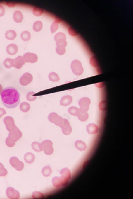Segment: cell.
<instances>
[{"instance_id": "obj_26", "label": "cell", "mask_w": 133, "mask_h": 199, "mask_svg": "<svg viewBox=\"0 0 133 199\" xmlns=\"http://www.w3.org/2000/svg\"><path fill=\"white\" fill-rule=\"evenodd\" d=\"M20 108L21 111L23 112H27L30 111V106L27 102H22L20 105Z\"/></svg>"}, {"instance_id": "obj_38", "label": "cell", "mask_w": 133, "mask_h": 199, "mask_svg": "<svg viewBox=\"0 0 133 199\" xmlns=\"http://www.w3.org/2000/svg\"><path fill=\"white\" fill-rule=\"evenodd\" d=\"M5 8L2 6L0 5V17H2L4 15H5Z\"/></svg>"}, {"instance_id": "obj_25", "label": "cell", "mask_w": 133, "mask_h": 199, "mask_svg": "<svg viewBox=\"0 0 133 199\" xmlns=\"http://www.w3.org/2000/svg\"><path fill=\"white\" fill-rule=\"evenodd\" d=\"M51 173L52 170L49 166H45L42 170V173L45 177L49 176L50 175H51Z\"/></svg>"}, {"instance_id": "obj_36", "label": "cell", "mask_w": 133, "mask_h": 199, "mask_svg": "<svg viewBox=\"0 0 133 199\" xmlns=\"http://www.w3.org/2000/svg\"><path fill=\"white\" fill-rule=\"evenodd\" d=\"M58 27H59L58 23L56 21L54 22L51 24V27H50V30H51V33H54L58 29Z\"/></svg>"}, {"instance_id": "obj_28", "label": "cell", "mask_w": 133, "mask_h": 199, "mask_svg": "<svg viewBox=\"0 0 133 199\" xmlns=\"http://www.w3.org/2000/svg\"><path fill=\"white\" fill-rule=\"evenodd\" d=\"M33 28L35 32H39L43 28V23L40 21L35 22L33 24Z\"/></svg>"}, {"instance_id": "obj_32", "label": "cell", "mask_w": 133, "mask_h": 199, "mask_svg": "<svg viewBox=\"0 0 133 199\" xmlns=\"http://www.w3.org/2000/svg\"><path fill=\"white\" fill-rule=\"evenodd\" d=\"M56 52L60 55H64L66 52L65 47H63V46H61V45L57 46V47L56 48Z\"/></svg>"}, {"instance_id": "obj_27", "label": "cell", "mask_w": 133, "mask_h": 199, "mask_svg": "<svg viewBox=\"0 0 133 199\" xmlns=\"http://www.w3.org/2000/svg\"><path fill=\"white\" fill-rule=\"evenodd\" d=\"M49 79L53 82H58L60 80L59 75L55 72H51L49 74Z\"/></svg>"}, {"instance_id": "obj_4", "label": "cell", "mask_w": 133, "mask_h": 199, "mask_svg": "<svg viewBox=\"0 0 133 199\" xmlns=\"http://www.w3.org/2000/svg\"><path fill=\"white\" fill-rule=\"evenodd\" d=\"M52 141L46 140L43 141L40 143V146L42 151L44 152L45 154L46 155H51L54 153V148L53 147Z\"/></svg>"}, {"instance_id": "obj_7", "label": "cell", "mask_w": 133, "mask_h": 199, "mask_svg": "<svg viewBox=\"0 0 133 199\" xmlns=\"http://www.w3.org/2000/svg\"><path fill=\"white\" fill-rule=\"evenodd\" d=\"M10 163L11 165L17 171H21L24 168V163L15 157H12L10 158Z\"/></svg>"}, {"instance_id": "obj_22", "label": "cell", "mask_w": 133, "mask_h": 199, "mask_svg": "<svg viewBox=\"0 0 133 199\" xmlns=\"http://www.w3.org/2000/svg\"><path fill=\"white\" fill-rule=\"evenodd\" d=\"M89 115L87 112L82 111L80 110L79 115H77L78 119L80 121H86L89 118Z\"/></svg>"}, {"instance_id": "obj_29", "label": "cell", "mask_w": 133, "mask_h": 199, "mask_svg": "<svg viewBox=\"0 0 133 199\" xmlns=\"http://www.w3.org/2000/svg\"><path fill=\"white\" fill-rule=\"evenodd\" d=\"M20 38L24 41H28L31 38V34L28 31H23L20 34Z\"/></svg>"}, {"instance_id": "obj_11", "label": "cell", "mask_w": 133, "mask_h": 199, "mask_svg": "<svg viewBox=\"0 0 133 199\" xmlns=\"http://www.w3.org/2000/svg\"><path fill=\"white\" fill-rule=\"evenodd\" d=\"M33 76L31 74L25 73L20 79V83L22 86H27L33 81Z\"/></svg>"}, {"instance_id": "obj_12", "label": "cell", "mask_w": 133, "mask_h": 199, "mask_svg": "<svg viewBox=\"0 0 133 199\" xmlns=\"http://www.w3.org/2000/svg\"><path fill=\"white\" fill-rule=\"evenodd\" d=\"M6 195L8 199H18L20 197L19 191L11 187L6 190Z\"/></svg>"}, {"instance_id": "obj_35", "label": "cell", "mask_w": 133, "mask_h": 199, "mask_svg": "<svg viewBox=\"0 0 133 199\" xmlns=\"http://www.w3.org/2000/svg\"><path fill=\"white\" fill-rule=\"evenodd\" d=\"M33 13L35 16H40L43 13V10L38 7H35L33 11Z\"/></svg>"}, {"instance_id": "obj_18", "label": "cell", "mask_w": 133, "mask_h": 199, "mask_svg": "<svg viewBox=\"0 0 133 199\" xmlns=\"http://www.w3.org/2000/svg\"><path fill=\"white\" fill-rule=\"evenodd\" d=\"M18 48L17 45L15 44H10L7 47L6 51L10 55H14L17 53Z\"/></svg>"}, {"instance_id": "obj_16", "label": "cell", "mask_w": 133, "mask_h": 199, "mask_svg": "<svg viewBox=\"0 0 133 199\" xmlns=\"http://www.w3.org/2000/svg\"><path fill=\"white\" fill-rule=\"evenodd\" d=\"M72 97L70 95H66L62 97L60 100V104L61 106H67L72 102Z\"/></svg>"}, {"instance_id": "obj_8", "label": "cell", "mask_w": 133, "mask_h": 199, "mask_svg": "<svg viewBox=\"0 0 133 199\" xmlns=\"http://www.w3.org/2000/svg\"><path fill=\"white\" fill-rule=\"evenodd\" d=\"M55 40L56 42V45H61L66 47L67 46V42H66V36L63 32H59L55 35Z\"/></svg>"}, {"instance_id": "obj_17", "label": "cell", "mask_w": 133, "mask_h": 199, "mask_svg": "<svg viewBox=\"0 0 133 199\" xmlns=\"http://www.w3.org/2000/svg\"><path fill=\"white\" fill-rule=\"evenodd\" d=\"M13 60H14V67L18 69H20L25 63L24 59L21 56H18L16 58L13 59Z\"/></svg>"}, {"instance_id": "obj_37", "label": "cell", "mask_w": 133, "mask_h": 199, "mask_svg": "<svg viewBox=\"0 0 133 199\" xmlns=\"http://www.w3.org/2000/svg\"><path fill=\"white\" fill-rule=\"evenodd\" d=\"M32 197L33 199H40V198H43L44 197V195L40 192L35 191L33 194Z\"/></svg>"}, {"instance_id": "obj_3", "label": "cell", "mask_w": 133, "mask_h": 199, "mask_svg": "<svg viewBox=\"0 0 133 199\" xmlns=\"http://www.w3.org/2000/svg\"><path fill=\"white\" fill-rule=\"evenodd\" d=\"M22 136V133L17 127L10 132L9 135L6 140V144L8 147H13L15 145V142L20 140Z\"/></svg>"}, {"instance_id": "obj_21", "label": "cell", "mask_w": 133, "mask_h": 199, "mask_svg": "<svg viewBox=\"0 0 133 199\" xmlns=\"http://www.w3.org/2000/svg\"><path fill=\"white\" fill-rule=\"evenodd\" d=\"M24 159H25V161L27 163L29 164H31L32 163H33L35 160V155L32 153H27L26 154H25V157H24Z\"/></svg>"}, {"instance_id": "obj_40", "label": "cell", "mask_w": 133, "mask_h": 199, "mask_svg": "<svg viewBox=\"0 0 133 199\" xmlns=\"http://www.w3.org/2000/svg\"><path fill=\"white\" fill-rule=\"evenodd\" d=\"M2 90H3V88H2V85L0 84V94L1 93V92L2 91Z\"/></svg>"}, {"instance_id": "obj_9", "label": "cell", "mask_w": 133, "mask_h": 199, "mask_svg": "<svg viewBox=\"0 0 133 199\" xmlns=\"http://www.w3.org/2000/svg\"><path fill=\"white\" fill-rule=\"evenodd\" d=\"M91 100L88 97H83L79 101V105L80 107V110L84 112L89 111Z\"/></svg>"}, {"instance_id": "obj_20", "label": "cell", "mask_w": 133, "mask_h": 199, "mask_svg": "<svg viewBox=\"0 0 133 199\" xmlns=\"http://www.w3.org/2000/svg\"><path fill=\"white\" fill-rule=\"evenodd\" d=\"M13 19L17 23H21L23 20V15L20 11H16L13 13Z\"/></svg>"}, {"instance_id": "obj_33", "label": "cell", "mask_w": 133, "mask_h": 199, "mask_svg": "<svg viewBox=\"0 0 133 199\" xmlns=\"http://www.w3.org/2000/svg\"><path fill=\"white\" fill-rule=\"evenodd\" d=\"M35 94V93L33 91H32V92H28L27 95V96H26V98L27 99L30 101H34L36 100L37 98V96H35L34 95Z\"/></svg>"}, {"instance_id": "obj_5", "label": "cell", "mask_w": 133, "mask_h": 199, "mask_svg": "<svg viewBox=\"0 0 133 199\" xmlns=\"http://www.w3.org/2000/svg\"><path fill=\"white\" fill-rule=\"evenodd\" d=\"M71 68L73 73L77 76L82 75L84 72V68L81 62L77 60H75L72 62L71 64Z\"/></svg>"}, {"instance_id": "obj_19", "label": "cell", "mask_w": 133, "mask_h": 199, "mask_svg": "<svg viewBox=\"0 0 133 199\" xmlns=\"http://www.w3.org/2000/svg\"><path fill=\"white\" fill-rule=\"evenodd\" d=\"M75 147L80 151H84L87 148V146L86 143L83 141L77 140L75 143Z\"/></svg>"}, {"instance_id": "obj_10", "label": "cell", "mask_w": 133, "mask_h": 199, "mask_svg": "<svg viewBox=\"0 0 133 199\" xmlns=\"http://www.w3.org/2000/svg\"><path fill=\"white\" fill-rule=\"evenodd\" d=\"M4 122L5 123L6 129L8 131H11L16 127L15 125V120L11 116H7L4 118Z\"/></svg>"}, {"instance_id": "obj_2", "label": "cell", "mask_w": 133, "mask_h": 199, "mask_svg": "<svg viewBox=\"0 0 133 199\" xmlns=\"http://www.w3.org/2000/svg\"><path fill=\"white\" fill-rule=\"evenodd\" d=\"M61 176L60 177H54L52 179V183L55 187L58 188L63 186L69 183V180L71 178V172L68 168L63 169L61 172Z\"/></svg>"}, {"instance_id": "obj_34", "label": "cell", "mask_w": 133, "mask_h": 199, "mask_svg": "<svg viewBox=\"0 0 133 199\" xmlns=\"http://www.w3.org/2000/svg\"><path fill=\"white\" fill-rule=\"evenodd\" d=\"M8 171L5 168L3 164L0 163V176H5L7 175Z\"/></svg>"}, {"instance_id": "obj_30", "label": "cell", "mask_w": 133, "mask_h": 199, "mask_svg": "<svg viewBox=\"0 0 133 199\" xmlns=\"http://www.w3.org/2000/svg\"><path fill=\"white\" fill-rule=\"evenodd\" d=\"M68 112L70 115L75 116H77L80 112V109L77 107L72 106L69 108Z\"/></svg>"}, {"instance_id": "obj_1", "label": "cell", "mask_w": 133, "mask_h": 199, "mask_svg": "<svg viewBox=\"0 0 133 199\" xmlns=\"http://www.w3.org/2000/svg\"><path fill=\"white\" fill-rule=\"evenodd\" d=\"M2 102L8 108H14L20 103V94L17 90L13 87L5 88L1 93Z\"/></svg>"}, {"instance_id": "obj_6", "label": "cell", "mask_w": 133, "mask_h": 199, "mask_svg": "<svg viewBox=\"0 0 133 199\" xmlns=\"http://www.w3.org/2000/svg\"><path fill=\"white\" fill-rule=\"evenodd\" d=\"M64 119L62 117L59 116L55 112L50 113L48 116V120L51 123H54L55 125L58 126H60L61 125L64 121Z\"/></svg>"}, {"instance_id": "obj_39", "label": "cell", "mask_w": 133, "mask_h": 199, "mask_svg": "<svg viewBox=\"0 0 133 199\" xmlns=\"http://www.w3.org/2000/svg\"><path fill=\"white\" fill-rule=\"evenodd\" d=\"M6 114V111H5V109L2 108H0V118Z\"/></svg>"}, {"instance_id": "obj_15", "label": "cell", "mask_w": 133, "mask_h": 199, "mask_svg": "<svg viewBox=\"0 0 133 199\" xmlns=\"http://www.w3.org/2000/svg\"><path fill=\"white\" fill-rule=\"evenodd\" d=\"M87 132L90 135H95L99 132V127L94 123H89L86 128Z\"/></svg>"}, {"instance_id": "obj_31", "label": "cell", "mask_w": 133, "mask_h": 199, "mask_svg": "<svg viewBox=\"0 0 133 199\" xmlns=\"http://www.w3.org/2000/svg\"><path fill=\"white\" fill-rule=\"evenodd\" d=\"M32 148L34 151L38 152H40L41 151H42V148H41V146H40V143H38V142H34L32 143Z\"/></svg>"}, {"instance_id": "obj_23", "label": "cell", "mask_w": 133, "mask_h": 199, "mask_svg": "<svg viewBox=\"0 0 133 199\" xmlns=\"http://www.w3.org/2000/svg\"><path fill=\"white\" fill-rule=\"evenodd\" d=\"M5 37L6 39L8 40H14L17 37V33L15 30H10L6 32L5 34Z\"/></svg>"}, {"instance_id": "obj_24", "label": "cell", "mask_w": 133, "mask_h": 199, "mask_svg": "<svg viewBox=\"0 0 133 199\" xmlns=\"http://www.w3.org/2000/svg\"><path fill=\"white\" fill-rule=\"evenodd\" d=\"M4 65L7 69L14 67V60L11 58H6L4 62Z\"/></svg>"}, {"instance_id": "obj_14", "label": "cell", "mask_w": 133, "mask_h": 199, "mask_svg": "<svg viewBox=\"0 0 133 199\" xmlns=\"http://www.w3.org/2000/svg\"><path fill=\"white\" fill-rule=\"evenodd\" d=\"M23 58L24 59L25 63H35L38 61V56L36 54L32 53H27L25 54Z\"/></svg>"}, {"instance_id": "obj_13", "label": "cell", "mask_w": 133, "mask_h": 199, "mask_svg": "<svg viewBox=\"0 0 133 199\" xmlns=\"http://www.w3.org/2000/svg\"><path fill=\"white\" fill-rule=\"evenodd\" d=\"M60 127L61 128L63 133L65 135H69L72 132V128L69 121L66 119H64V121Z\"/></svg>"}]
</instances>
